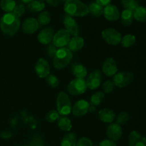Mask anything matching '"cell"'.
<instances>
[{
  "mask_svg": "<svg viewBox=\"0 0 146 146\" xmlns=\"http://www.w3.org/2000/svg\"><path fill=\"white\" fill-rule=\"evenodd\" d=\"M56 111H58L59 115L65 116L71 113L72 104H71L69 96L64 91L58 93L56 98Z\"/></svg>",
  "mask_w": 146,
  "mask_h": 146,
  "instance_id": "cell-4",
  "label": "cell"
},
{
  "mask_svg": "<svg viewBox=\"0 0 146 146\" xmlns=\"http://www.w3.org/2000/svg\"><path fill=\"white\" fill-rule=\"evenodd\" d=\"M16 5L17 4L14 0H1L0 2L1 9L7 13L13 12Z\"/></svg>",
  "mask_w": 146,
  "mask_h": 146,
  "instance_id": "cell-28",
  "label": "cell"
},
{
  "mask_svg": "<svg viewBox=\"0 0 146 146\" xmlns=\"http://www.w3.org/2000/svg\"><path fill=\"white\" fill-rule=\"evenodd\" d=\"M134 76L131 72H118L113 76V82L115 86L124 88L133 81Z\"/></svg>",
  "mask_w": 146,
  "mask_h": 146,
  "instance_id": "cell-7",
  "label": "cell"
},
{
  "mask_svg": "<svg viewBox=\"0 0 146 146\" xmlns=\"http://www.w3.org/2000/svg\"><path fill=\"white\" fill-rule=\"evenodd\" d=\"M129 146H146V138L133 131L130 133L128 138Z\"/></svg>",
  "mask_w": 146,
  "mask_h": 146,
  "instance_id": "cell-18",
  "label": "cell"
},
{
  "mask_svg": "<svg viewBox=\"0 0 146 146\" xmlns=\"http://www.w3.org/2000/svg\"><path fill=\"white\" fill-rule=\"evenodd\" d=\"M29 146H44V141L40 135H35L32 138Z\"/></svg>",
  "mask_w": 146,
  "mask_h": 146,
  "instance_id": "cell-38",
  "label": "cell"
},
{
  "mask_svg": "<svg viewBox=\"0 0 146 146\" xmlns=\"http://www.w3.org/2000/svg\"><path fill=\"white\" fill-rule=\"evenodd\" d=\"M96 106H92L90 104V107H89V109H88V112L94 113L96 111Z\"/></svg>",
  "mask_w": 146,
  "mask_h": 146,
  "instance_id": "cell-45",
  "label": "cell"
},
{
  "mask_svg": "<svg viewBox=\"0 0 146 146\" xmlns=\"http://www.w3.org/2000/svg\"><path fill=\"white\" fill-rule=\"evenodd\" d=\"M64 11L71 17H85L89 14L88 7L81 0H66L64 4Z\"/></svg>",
  "mask_w": 146,
  "mask_h": 146,
  "instance_id": "cell-2",
  "label": "cell"
},
{
  "mask_svg": "<svg viewBox=\"0 0 146 146\" xmlns=\"http://www.w3.org/2000/svg\"><path fill=\"white\" fill-rule=\"evenodd\" d=\"M106 135L111 141H118L123 135V131L121 125L117 123H111L108 125L106 129Z\"/></svg>",
  "mask_w": 146,
  "mask_h": 146,
  "instance_id": "cell-14",
  "label": "cell"
},
{
  "mask_svg": "<svg viewBox=\"0 0 146 146\" xmlns=\"http://www.w3.org/2000/svg\"><path fill=\"white\" fill-rule=\"evenodd\" d=\"M46 81L48 85L52 87V88H56V87H58L59 86L60 84V81L58 80V78L56 76L53 75V74H49L46 78Z\"/></svg>",
  "mask_w": 146,
  "mask_h": 146,
  "instance_id": "cell-34",
  "label": "cell"
},
{
  "mask_svg": "<svg viewBox=\"0 0 146 146\" xmlns=\"http://www.w3.org/2000/svg\"><path fill=\"white\" fill-rule=\"evenodd\" d=\"M121 4L125 9L132 11L139 7V3L137 0H121Z\"/></svg>",
  "mask_w": 146,
  "mask_h": 146,
  "instance_id": "cell-31",
  "label": "cell"
},
{
  "mask_svg": "<svg viewBox=\"0 0 146 146\" xmlns=\"http://www.w3.org/2000/svg\"><path fill=\"white\" fill-rule=\"evenodd\" d=\"M39 24H38L37 19L33 17L27 18L24 20L22 23V31L26 34H32L35 33L38 29Z\"/></svg>",
  "mask_w": 146,
  "mask_h": 146,
  "instance_id": "cell-15",
  "label": "cell"
},
{
  "mask_svg": "<svg viewBox=\"0 0 146 146\" xmlns=\"http://www.w3.org/2000/svg\"><path fill=\"white\" fill-rule=\"evenodd\" d=\"M60 0H46V2L52 7H57L60 4Z\"/></svg>",
  "mask_w": 146,
  "mask_h": 146,
  "instance_id": "cell-44",
  "label": "cell"
},
{
  "mask_svg": "<svg viewBox=\"0 0 146 146\" xmlns=\"http://www.w3.org/2000/svg\"><path fill=\"white\" fill-rule=\"evenodd\" d=\"M104 41L109 45L117 46L121 43L122 39L121 34L113 28H108L104 29L101 33Z\"/></svg>",
  "mask_w": 146,
  "mask_h": 146,
  "instance_id": "cell-5",
  "label": "cell"
},
{
  "mask_svg": "<svg viewBox=\"0 0 146 146\" xmlns=\"http://www.w3.org/2000/svg\"><path fill=\"white\" fill-rule=\"evenodd\" d=\"M24 146H29V145H24Z\"/></svg>",
  "mask_w": 146,
  "mask_h": 146,
  "instance_id": "cell-47",
  "label": "cell"
},
{
  "mask_svg": "<svg viewBox=\"0 0 146 146\" xmlns=\"http://www.w3.org/2000/svg\"><path fill=\"white\" fill-rule=\"evenodd\" d=\"M44 8H45V4L43 1L38 0H33L27 5V9L31 12H40L43 11Z\"/></svg>",
  "mask_w": 146,
  "mask_h": 146,
  "instance_id": "cell-26",
  "label": "cell"
},
{
  "mask_svg": "<svg viewBox=\"0 0 146 146\" xmlns=\"http://www.w3.org/2000/svg\"><path fill=\"white\" fill-rule=\"evenodd\" d=\"M76 135L74 133H70L64 135L61 143V146H76Z\"/></svg>",
  "mask_w": 146,
  "mask_h": 146,
  "instance_id": "cell-24",
  "label": "cell"
},
{
  "mask_svg": "<svg viewBox=\"0 0 146 146\" xmlns=\"http://www.w3.org/2000/svg\"><path fill=\"white\" fill-rule=\"evenodd\" d=\"M60 115L58 113V111H56V110H52V111H50L49 112H48V113L46 115V121L47 122L49 123H54L59 118Z\"/></svg>",
  "mask_w": 146,
  "mask_h": 146,
  "instance_id": "cell-35",
  "label": "cell"
},
{
  "mask_svg": "<svg viewBox=\"0 0 146 146\" xmlns=\"http://www.w3.org/2000/svg\"><path fill=\"white\" fill-rule=\"evenodd\" d=\"M111 1L112 0H96V2L98 3V4H100V5L104 7L111 4Z\"/></svg>",
  "mask_w": 146,
  "mask_h": 146,
  "instance_id": "cell-42",
  "label": "cell"
},
{
  "mask_svg": "<svg viewBox=\"0 0 146 146\" xmlns=\"http://www.w3.org/2000/svg\"><path fill=\"white\" fill-rule=\"evenodd\" d=\"M71 39V35L65 29H61L54 34L52 40V44L56 48H64L68 45Z\"/></svg>",
  "mask_w": 146,
  "mask_h": 146,
  "instance_id": "cell-8",
  "label": "cell"
},
{
  "mask_svg": "<svg viewBox=\"0 0 146 146\" xmlns=\"http://www.w3.org/2000/svg\"><path fill=\"white\" fill-rule=\"evenodd\" d=\"M57 51H58V49H57V48L54 45V44H48V46H47L46 48V53L47 55H48V56L50 58H53V59H54V56H55L56 54Z\"/></svg>",
  "mask_w": 146,
  "mask_h": 146,
  "instance_id": "cell-37",
  "label": "cell"
},
{
  "mask_svg": "<svg viewBox=\"0 0 146 146\" xmlns=\"http://www.w3.org/2000/svg\"><path fill=\"white\" fill-rule=\"evenodd\" d=\"M58 125L61 131H66V132H68L72 128L71 120L66 116L59 117L58 119Z\"/></svg>",
  "mask_w": 146,
  "mask_h": 146,
  "instance_id": "cell-25",
  "label": "cell"
},
{
  "mask_svg": "<svg viewBox=\"0 0 146 146\" xmlns=\"http://www.w3.org/2000/svg\"><path fill=\"white\" fill-rule=\"evenodd\" d=\"M104 97H105V94L102 91L96 92L95 94L91 96V99H90V104L94 106H97L101 104V103L104 100Z\"/></svg>",
  "mask_w": 146,
  "mask_h": 146,
  "instance_id": "cell-29",
  "label": "cell"
},
{
  "mask_svg": "<svg viewBox=\"0 0 146 146\" xmlns=\"http://www.w3.org/2000/svg\"><path fill=\"white\" fill-rule=\"evenodd\" d=\"M135 41H136V38H135V36L132 35V34H126L123 37L121 42L123 46L128 48V47L133 46L135 43Z\"/></svg>",
  "mask_w": 146,
  "mask_h": 146,
  "instance_id": "cell-32",
  "label": "cell"
},
{
  "mask_svg": "<svg viewBox=\"0 0 146 146\" xmlns=\"http://www.w3.org/2000/svg\"><path fill=\"white\" fill-rule=\"evenodd\" d=\"M1 136V138L7 139V138H9L12 136V133H11V132H10V131H4V132H2Z\"/></svg>",
  "mask_w": 146,
  "mask_h": 146,
  "instance_id": "cell-43",
  "label": "cell"
},
{
  "mask_svg": "<svg viewBox=\"0 0 146 146\" xmlns=\"http://www.w3.org/2000/svg\"><path fill=\"white\" fill-rule=\"evenodd\" d=\"M54 36V30L51 27H46L40 31L38 34V41L44 45L51 44Z\"/></svg>",
  "mask_w": 146,
  "mask_h": 146,
  "instance_id": "cell-17",
  "label": "cell"
},
{
  "mask_svg": "<svg viewBox=\"0 0 146 146\" xmlns=\"http://www.w3.org/2000/svg\"><path fill=\"white\" fill-rule=\"evenodd\" d=\"M37 21H38V24L41 26L47 25L51 21V14L47 11H41L38 14V18H37Z\"/></svg>",
  "mask_w": 146,
  "mask_h": 146,
  "instance_id": "cell-30",
  "label": "cell"
},
{
  "mask_svg": "<svg viewBox=\"0 0 146 146\" xmlns=\"http://www.w3.org/2000/svg\"><path fill=\"white\" fill-rule=\"evenodd\" d=\"M25 11H26V7H24V4H17V5H16L14 11H13V13H14L15 15H17L18 17H20L24 14Z\"/></svg>",
  "mask_w": 146,
  "mask_h": 146,
  "instance_id": "cell-39",
  "label": "cell"
},
{
  "mask_svg": "<svg viewBox=\"0 0 146 146\" xmlns=\"http://www.w3.org/2000/svg\"><path fill=\"white\" fill-rule=\"evenodd\" d=\"M84 39L82 37L77 36H73L71 38L68 44V48L71 52H76L82 49L84 46Z\"/></svg>",
  "mask_w": 146,
  "mask_h": 146,
  "instance_id": "cell-20",
  "label": "cell"
},
{
  "mask_svg": "<svg viewBox=\"0 0 146 146\" xmlns=\"http://www.w3.org/2000/svg\"><path fill=\"white\" fill-rule=\"evenodd\" d=\"M22 1V2H24V4H29L30 2H31V1H33V0H21Z\"/></svg>",
  "mask_w": 146,
  "mask_h": 146,
  "instance_id": "cell-46",
  "label": "cell"
},
{
  "mask_svg": "<svg viewBox=\"0 0 146 146\" xmlns=\"http://www.w3.org/2000/svg\"><path fill=\"white\" fill-rule=\"evenodd\" d=\"M103 73L107 76H113L118 73V66L115 60L111 57L107 58L102 66Z\"/></svg>",
  "mask_w": 146,
  "mask_h": 146,
  "instance_id": "cell-13",
  "label": "cell"
},
{
  "mask_svg": "<svg viewBox=\"0 0 146 146\" xmlns=\"http://www.w3.org/2000/svg\"><path fill=\"white\" fill-rule=\"evenodd\" d=\"M71 71L76 78H81L84 79L88 74V71L86 68L83 64L78 62H74L71 64Z\"/></svg>",
  "mask_w": 146,
  "mask_h": 146,
  "instance_id": "cell-19",
  "label": "cell"
},
{
  "mask_svg": "<svg viewBox=\"0 0 146 146\" xmlns=\"http://www.w3.org/2000/svg\"><path fill=\"white\" fill-rule=\"evenodd\" d=\"M64 24L65 27V29L68 31L70 35L73 36H78L80 32L79 27L74 17L69 15L65 16L64 19Z\"/></svg>",
  "mask_w": 146,
  "mask_h": 146,
  "instance_id": "cell-11",
  "label": "cell"
},
{
  "mask_svg": "<svg viewBox=\"0 0 146 146\" xmlns=\"http://www.w3.org/2000/svg\"><path fill=\"white\" fill-rule=\"evenodd\" d=\"M73 58V54L67 47L60 48L57 51L56 54L54 58V66L56 69H63L66 68Z\"/></svg>",
  "mask_w": 146,
  "mask_h": 146,
  "instance_id": "cell-3",
  "label": "cell"
},
{
  "mask_svg": "<svg viewBox=\"0 0 146 146\" xmlns=\"http://www.w3.org/2000/svg\"><path fill=\"white\" fill-rule=\"evenodd\" d=\"M102 79V73L99 70H95L90 74L86 81L87 88L91 90H95L101 86Z\"/></svg>",
  "mask_w": 146,
  "mask_h": 146,
  "instance_id": "cell-9",
  "label": "cell"
},
{
  "mask_svg": "<svg viewBox=\"0 0 146 146\" xmlns=\"http://www.w3.org/2000/svg\"><path fill=\"white\" fill-rule=\"evenodd\" d=\"M114 87H115V85H114L113 82L112 81H111V80L106 81L102 86V88L104 94H109V93H111L113 91Z\"/></svg>",
  "mask_w": 146,
  "mask_h": 146,
  "instance_id": "cell-36",
  "label": "cell"
},
{
  "mask_svg": "<svg viewBox=\"0 0 146 146\" xmlns=\"http://www.w3.org/2000/svg\"><path fill=\"white\" fill-rule=\"evenodd\" d=\"M133 17L140 22H146V7L139 6L133 11Z\"/></svg>",
  "mask_w": 146,
  "mask_h": 146,
  "instance_id": "cell-27",
  "label": "cell"
},
{
  "mask_svg": "<svg viewBox=\"0 0 146 146\" xmlns=\"http://www.w3.org/2000/svg\"><path fill=\"white\" fill-rule=\"evenodd\" d=\"M98 146H117V145L114 141L111 140H104L100 143Z\"/></svg>",
  "mask_w": 146,
  "mask_h": 146,
  "instance_id": "cell-41",
  "label": "cell"
},
{
  "mask_svg": "<svg viewBox=\"0 0 146 146\" xmlns=\"http://www.w3.org/2000/svg\"><path fill=\"white\" fill-rule=\"evenodd\" d=\"M104 15L107 20L111 21H117L121 17L118 7L114 4H111L104 7Z\"/></svg>",
  "mask_w": 146,
  "mask_h": 146,
  "instance_id": "cell-16",
  "label": "cell"
},
{
  "mask_svg": "<svg viewBox=\"0 0 146 146\" xmlns=\"http://www.w3.org/2000/svg\"><path fill=\"white\" fill-rule=\"evenodd\" d=\"M20 26L19 17L13 12L6 13L0 19V29L6 35L14 36L18 32Z\"/></svg>",
  "mask_w": 146,
  "mask_h": 146,
  "instance_id": "cell-1",
  "label": "cell"
},
{
  "mask_svg": "<svg viewBox=\"0 0 146 146\" xmlns=\"http://www.w3.org/2000/svg\"><path fill=\"white\" fill-rule=\"evenodd\" d=\"M35 71L39 78H46L50 74V65L44 58H40L35 66Z\"/></svg>",
  "mask_w": 146,
  "mask_h": 146,
  "instance_id": "cell-10",
  "label": "cell"
},
{
  "mask_svg": "<svg viewBox=\"0 0 146 146\" xmlns=\"http://www.w3.org/2000/svg\"><path fill=\"white\" fill-rule=\"evenodd\" d=\"M90 104L86 100H79L72 106L71 113L75 116H83L88 112Z\"/></svg>",
  "mask_w": 146,
  "mask_h": 146,
  "instance_id": "cell-12",
  "label": "cell"
},
{
  "mask_svg": "<svg viewBox=\"0 0 146 146\" xmlns=\"http://www.w3.org/2000/svg\"><path fill=\"white\" fill-rule=\"evenodd\" d=\"M86 81L81 78H75L68 84L67 90L71 95L78 96L84 94L87 90Z\"/></svg>",
  "mask_w": 146,
  "mask_h": 146,
  "instance_id": "cell-6",
  "label": "cell"
},
{
  "mask_svg": "<svg viewBox=\"0 0 146 146\" xmlns=\"http://www.w3.org/2000/svg\"><path fill=\"white\" fill-rule=\"evenodd\" d=\"M76 146H94V144L91 139L83 137L77 141Z\"/></svg>",
  "mask_w": 146,
  "mask_h": 146,
  "instance_id": "cell-40",
  "label": "cell"
},
{
  "mask_svg": "<svg viewBox=\"0 0 146 146\" xmlns=\"http://www.w3.org/2000/svg\"><path fill=\"white\" fill-rule=\"evenodd\" d=\"M88 11L89 13H91L94 17H100L101 15L104 14V7L98 4L96 1L91 2L89 5L88 6Z\"/></svg>",
  "mask_w": 146,
  "mask_h": 146,
  "instance_id": "cell-22",
  "label": "cell"
},
{
  "mask_svg": "<svg viewBox=\"0 0 146 146\" xmlns=\"http://www.w3.org/2000/svg\"><path fill=\"white\" fill-rule=\"evenodd\" d=\"M129 118V114L127 112H125V111H122L116 117V123L118 124L119 125H124V124L128 122Z\"/></svg>",
  "mask_w": 146,
  "mask_h": 146,
  "instance_id": "cell-33",
  "label": "cell"
},
{
  "mask_svg": "<svg viewBox=\"0 0 146 146\" xmlns=\"http://www.w3.org/2000/svg\"><path fill=\"white\" fill-rule=\"evenodd\" d=\"M98 117L103 122L111 123L115 119V114L113 110L109 108H104L98 112Z\"/></svg>",
  "mask_w": 146,
  "mask_h": 146,
  "instance_id": "cell-21",
  "label": "cell"
},
{
  "mask_svg": "<svg viewBox=\"0 0 146 146\" xmlns=\"http://www.w3.org/2000/svg\"><path fill=\"white\" fill-rule=\"evenodd\" d=\"M121 17L123 25H124L125 27H128V26L131 25L133 23V20L134 19L133 11L124 9L121 13Z\"/></svg>",
  "mask_w": 146,
  "mask_h": 146,
  "instance_id": "cell-23",
  "label": "cell"
}]
</instances>
